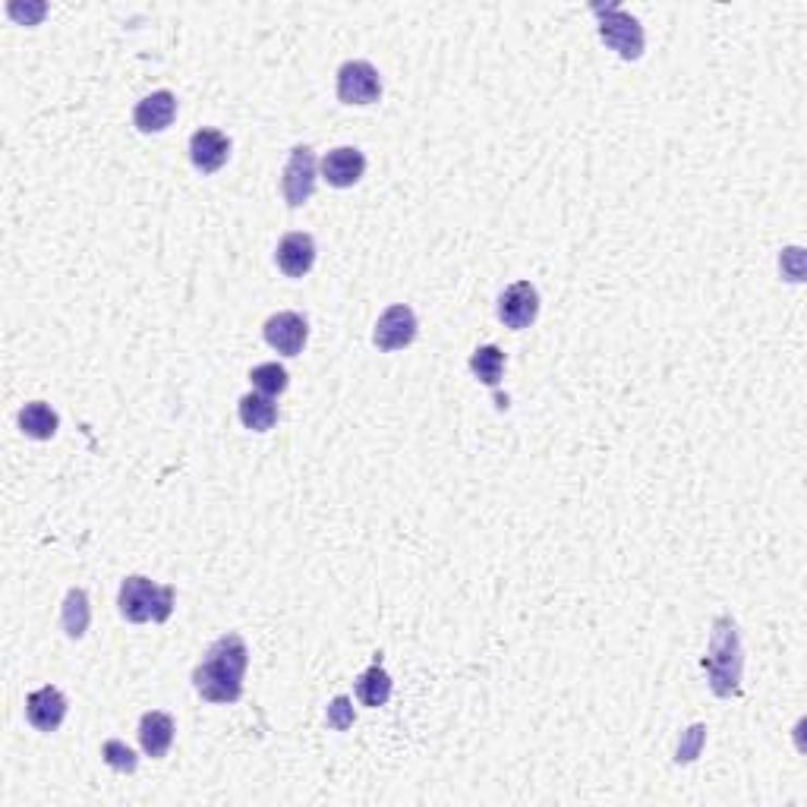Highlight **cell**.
<instances>
[{
    "label": "cell",
    "instance_id": "9a60e30c",
    "mask_svg": "<svg viewBox=\"0 0 807 807\" xmlns=\"http://www.w3.org/2000/svg\"><path fill=\"white\" fill-rule=\"evenodd\" d=\"M140 745L148 757H165L173 745V720L161 710H152L140 720Z\"/></svg>",
    "mask_w": 807,
    "mask_h": 807
},
{
    "label": "cell",
    "instance_id": "30bf717a",
    "mask_svg": "<svg viewBox=\"0 0 807 807\" xmlns=\"http://www.w3.org/2000/svg\"><path fill=\"white\" fill-rule=\"evenodd\" d=\"M228 155H231V140L212 127H202L190 136V158L196 165V171L215 173L228 165Z\"/></svg>",
    "mask_w": 807,
    "mask_h": 807
},
{
    "label": "cell",
    "instance_id": "6da1fadb",
    "mask_svg": "<svg viewBox=\"0 0 807 807\" xmlns=\"http://www.w3.org/2000/svg\"><path fill=\"white\" fill-rule=\"evenodd\" d=\"M250 665V650L240 635H221L202 663L193 669V688L208 703H237L243 697V675Z\"/></svg>",
    "mask_w": 807,
    "mask_h": 807
},
{
    "label": "cell",
    "instance_id": "8fae6325",
    "mask_svg": "<svg viewBox=\"0 0 807 807\" xmlns=\"http://www.w3.org/2000/svg\"><path fill=\"white\" fill-rule=\"evenodd\" d=\"M363 173H366V158H363V152L353 148V145L332 148V152L322 158V177L328 180V186L347 190V186L360 183Z\"/></svg>",
    "mask_w": 807,
    "mask_h": 807
},
{
    "label": "cell",
    "instance_id": "52a82bcc",
    "mask_svg": "<svg viewBox=\"0 0 807 807\" xmlns=\"http://www.w3.org/2000/svg\"><path fill=\"white\" fill-rule=\"evenodd\" d=\"M413 338H417V316H413V310L404 306V303L388 306V310L378 316V322H375L373 345L378 347V350H385V353H395V350L410 347L413 345Z\"/></svg>",
    "mask_w": 807,
    "mask_h": 807
},
{
    "label": "cell",
    "instance_id": "7c38bea8",
    "mask_svg": "<svg viewBox=\"0 0 807 807\" xmlns=\"http://www.w3.org/2000/svg\"><path fill=\"white\" fill-rule=\"evenodd\" d=\"M278 268L288 275V278H303L310 275V268L316 265V240L310 233H285L281 243H278V253H275Z\"/></svg>",
    "mask_w": 807,
    "mask_h": 807
},
{
    "label": "cell",
    "instance_id": "5b68a950",
    "mask_svg": "<svg viewBox=\"0 0 807 807\" xmlns=\"http://www.w3.org/2000/svg\"><path fill=\"white\" fill-rule=\"evenodd\" d=\"M281 193L290 208H300L313 200L316 193V155L310 145H293L290 148L288 168L281 177Z\"/></svg>",
    "mask_w": 807,
    "mask_h": 807
},
{
    "label": "cell",
    "instance_id": "ac0fdd59",
    "mask_svg": "<svg viewBox=\"0 0 807 807\" xmlns=\"http://www.w3.org/2000/svg\"><path fill=\"white\" fill-rule=\"evenodd\" d=\"M60 622H63V631L67 637L80 640L88 631V622H92V605H88V593L83 587H73L63 600V612H60Z\"/></svg>",
    "mask_w": 807,
    "mask_h": 807
},
{
    "label": "cell",
    "instance_id": "4fadbf2b",
    "mask_svg": "<svg viewBox=\"0 0 807 807\" xmlns=\"http://www.w3.org/2000/svg\"><path fill=\"white\" fill-rule=\"evenodd\" d=\"M26 716L38 732H58L60 722L67 720V697L55 685L38 688L26 697Z\"/></svg>",
    "mask_w": 807,
    "mask_h": 807
},
{
    "label": "cell",
    "instance_id": "5bb4252c",
    "mask_svg": "<svg viewBox=\"0 0 807 807\" xmlns=\"http://www.w3.org/2000/svg\"><path fill=\"white\" fill-rule=\"evenodd\" d=\"M173 117H177V98H173V92L158 88V92L145 95L143 101L136 105L133 123H136L140 133H161V130L171 127Z\"/></svg>",
    "mask_w": 807,
    "mask_h": 807
},
{
    "label": "cell",
    "instance_id": "9c48e42d",
    "mask_svg": "<svg viewBox=\"0 0 807 807\" xmlns=\"http://www.w3.org/2000/svg\"><path fill=\"white\" fill-rule=\"evenodd\" d=\"M262 335H265L268 347H275L278 353L297 357L306 347L310 325H306V318L300 316V313H278V316H272L265 322Z\"/></svg>",
    "mask_w": 807,
    "mask_h": 807
},
{
    "label": "cell",
    "instance_id": "603a6c76",
    "mask_svg": "<svg viewBox=\"0 0 807 807\" xmlns=\"http://www.w3.org/2000/svg\"><path fill=\"white\" fill-rule=\"evenodd\" d=\"M350 722H353L350 700H347V697H335L332 707H328V725H332V728H347Z\"/></svg>",
    "mask_w": 807,
    "mask_h": 807
},
{
    "label": "cell",
    "instance_id": "7a4b0ae2",
    "mask_svg": "<svg viewBox=\"0 0 807 807\" xmlns=\"http://www.w3.org/2000/svg\"><path fill=\"white\" fill-rule=\"evenodd\" d=\"M742 640H738V628L732 618L722 615L713 625V637H710V653L703 660V669L710 675V688L720 697H732L738 694V682H742Z\"/></svg>",
    "mask_w": 807,
    "mask_h": 807
},
{
    "label": "cell",
    "instance_id": "e0dca14e",
    "mask_svg": "<svg viewBox=\"0 0 807 807\" xmlns=\"http://www.w3.org/2000/svg\"><path fill=\"white\" fill-rule=\"evenodd\" d=\"M237 413H240V423L246 430H253V433H268L278 423V404L272 401L268 395H260V392L256 395H243Z\"/></svg>",
    "mask_w": 807,
    "mask_h": 807
},
{
    "label": "cell",
    "instance_id": "ffe728a7",
    "mask_svg": "<svg viewBox=\"0 0 807 807\" xmlns=\"http://www.w3.org/2000/svg\"><path fill=\"white\" fill-rule=\"evenodd\" d=\"M470 370H473V375H477L483 385L495 388L498 378H502V370H505V353H502L495 345L477 347L473 357H470Z\"/></svg>",
    "mask_w": 807,
    "mask_h": 807
},
{
    "label": "cell",
    "instance_id": "277c9868",
    "mask_svg": "<svg viewBox=\"0 0 807 807\" xmlns=\"http://www.w3.org/2000/svg\"><path fill=\"white\" fill-rule=\"evenodd\" d=\"M593 13L600 16V38L618 55L622 60H637L643 55V29L631 13H625L622 7H593Z\"/></svg>",
    "mask_w": 807,
    "mask_h": 807
},
{
    "label": "cell",
    "instance_id": "7402d4cb",
    "mask_svg": "<svg viewBox=\"0 0 807 807\" xmlns=\"http://www.w3.org/2000/svg\"><path fill=\"white\" fill-rule=\"evenodd\" d=\"M101 757H105V763L111 767V770H117V773H133L136 770V754L133 750L127 748L123 742H117V738H111V742H105L101 745Z\"/></svg>",
    "mask_w": 807,
    "mask_h": 807
},
{
    "label": "cell",
    "instance_id": "3957f363",
    "mask_svg": "<svg viewBox=\"0 0 807 807\" xmlns=\"http://www.w3.org/2000/svg\"><path fill=\"white\" fill-rule=\"evenodd\" d=\"M120 615L133 625L143 622H168L173 612V587H158L148 577L133 575L120 583Z\"/></svg>",
    "mask_w": 807,
    "mask_h": 807
},
{
    "label": "cell",
    "instance_id": "cb8c5ba5",
    "mask_svg": "<svg viewBox=\"0 0 807 807\" xmlns=\"http://www.w3.org/2000/svg\"><path fill=\"white\" fill-rule=\"evenodd\" d=\"M782 262H792V272H788V281H802V250H785Z\"/></svg>",
    "mask_w": 807,
    "mask_h": 807
},
{
    "label": "cell",
    "instance_id": "8992f818",
    "mask_svg": "<svg viewBox=\"0 0 807 807\" xmlns=\"http://www.w3.org/2000/svg\"><path fill=\"white\" fill-rule=\"evenodd\" d=\"M382 95L378 70L366 60H347L338 70V98L345 105H373Z\"/></svg>",
    "mask_w": 807,
    "mask_h": 807
},
{
    "label": "cell",
    "instance_id": "44dd1931",
    "mask_svg": "<svg viewBox=\"0 0 807 807\" xmlns=\"http://www.w3.org/2000/svg\"><path fill=\"white\" fill-rule=\"evenodd\" d=\"M250 382H253V388H256L260 395L275 398V395H281V392L288 388V370L278 366V363H262V366H256V370L250 373Z\"/></svg>",
    "mask_w": 807,
    "mask_h": 807
},
{
    "label": "cell",
    "instance_id": "2e32d148",
    "mask_svg": "<svg viewBox=\"0 0 807 807\" xmlns=\"http://www.w3.org/2000/svg\"><path fill=\"white\" fill-rule=\"evenodd\" d=\"M20 430L29 435V438H35V442L55 438L60 430L58 410L45 401H29L20 410Z\"/></svg>",
    "mask_w": 807,
    "mask_h": 807
},
{
    "label": "cell",
    "instance_id": "d6986e66",
    "mask_svg": "<svg viewBox=\"0 0 807 807\" xmlns=\"http://www.w3.org/2000/svg\"><path fill=\"white\" fill-rule=\"evenodd\" d=\"M357 697L363 707H385L392 697V675L375 663L357 678Z\"/></svg>",
    "mask_w": 807,
    "mask_h": 807
},
{
    "label": "cell",
    "instance_id": "ba28073f",
    "mask_svg": "<svg viewBox=\"0 0 807 807\" xmlns=\"http://www.w3.org/2000/svg\"><path fill=\"white\" fill-rule=\"evenodd\" d=\"M540 316V293L530 281H515L511 288L498 297V318L505 322V328H530Z\"/></svg>",
    "mask_w": 807,
    "mask_h": 807
}]
</instances>
